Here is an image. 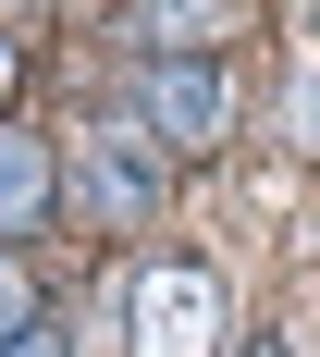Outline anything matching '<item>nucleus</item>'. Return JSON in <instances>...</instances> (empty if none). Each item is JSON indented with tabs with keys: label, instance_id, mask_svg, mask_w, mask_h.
<instances>
[{
	"label": "nucleus",
	"instance_id": "nucleus-5",
	"mask_svg": "<svg viewBox=\"0 0 320 357\" xmlns=\"http://www.w3.org/2000/svg\"><path fill=\"white\" fill-rule=\"evenodd\" d=\"M148 37H160V62H210L234 37V0H148Z\"/></svg>",
	"mask_w": 320,
	"mask_h": 357
},
{
	"label": "nucleus",
	"instance_id": "nucleus-9",
	"mask_svg": "<svg viewBox=\"0 0 320 357\" xmlns=\"http://www.w3.org/2000/svg\"><path fill=\"white\" fill-rule=\"evenodd\" d=\"M13 62H25V50H13V37H0V86H13Z\"/></svg>",
	"mask_w": 320,
	"mask_h": 357
},
{
	"label": "nucleus",
	"instance_id": "nucleus-1",
	"mask_svg": "<svg viewBox=\"0 0 320 357\" xmlns=\"http://www.w3.org/2000/svg\"><path fill=\"white\" fill-rule=\"evenodd\" d=\"M111 321H123V357H222V284L197 259H136L111 284Z\"/></svg>",
	"mask_w": 320,
	"mask_h": 357
},
{
	"label": "nucleus",
	"instance_id": "nucleus-6",
	"mask_svg": "<svg viewBox=\"0 0 320 357\" xmlns=\"http://www.w3.org/2000/svg\"><path fill=\"white\" fill-rule=\"evenodd\" d=\"M25 321H37V284H25V259L0 247V345H13V333H25Z\"/></svg>",
	"mask_w": 320,
	"mask_h": 357
},
{
	"label": "nucleus",
	"instance_id": "nucleus-7",
	"mask_svg": "<svg viewBox=\"0 0 320 357\" xmlns=\"http://www.w3.org/2000/svg\"><path fill=\"white\" fill-rule=\"evenodd\" d=\"M0 357H62V321H49V308H37V321L13 333V345H0Z\"/></svg>",
	"mask_w": 320,
	"mask_h": 357
},
{
	"label": "nucleus",
	"instance_id": "nucleus-3",
	"mask_svg": "<svg viewBox=\"0 0 320 357\" xmlns=\"http://www.w3.org/2000/svg\"><path fill=\"white\" fill-rule=\"evenodd\" d=\"M74 197H86V222H111V234H123V222H148V210H160V148L123 136V123H111V136H86Z\"/></svg>",
	"mask_w": 320,
	"mask_h": 357
},
{
	"label": "nucleus",
	"instance_id": "nucleus-8",
	"mask_svg": "<svg viewBox=\"0 0 320 357\" xmlns=\"http://www.w3.org/2000/svg\"><path fill=\"white\" fill-rule=\"evenodd\" d=\"M296 123H308V148H320V74H308V99H296Z\"/></svg>",
	"mask_w": 320,
	"mask_h": 357
},
{
	"label": "nucleus",
	"instance_id": "nucleus-4",
	"mask_svg": "<svg viewBox=\"0 0 320 357\" xmlns=\"http://www.w3.org/2000/svg\"><path fill=\"white\" fill-rule=\"evenodd\" d=\"M49 197H62V160H49L37 136H0V234H37Z\"/></svg>",
	"mask_w": 320,
	"mask_h": 357
},
{
	"label": "nucleus",
	"instance_id": "nucleus-2",
	"mask_svg": "<svg viewBox=\"0 0 320 357\" xmlns=\"http://www.w3.org/2000/svg\"><path fill=\"white\" fill-rule=\"evenodd\" d=\"M136 123H148L160 148H185V160H197V148H222V136H234V86H222L210 62H148Z\"/></svg>",
	"mask_w": 320,
	"mask_h": 357
}]
</instances>
